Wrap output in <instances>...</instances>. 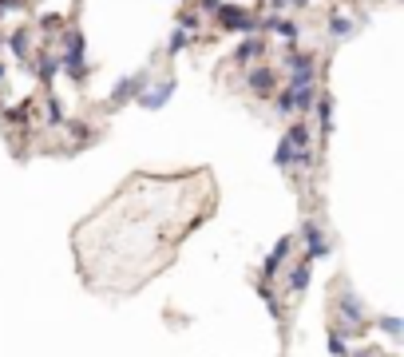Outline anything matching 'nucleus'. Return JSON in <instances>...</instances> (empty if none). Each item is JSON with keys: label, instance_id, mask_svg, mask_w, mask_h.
<instances>
[{"label": "nucleus", "instance_id": "nucleus-22", "mask_svg": "<svg viewBox=\"0 0 404 357\" xmlns=\"http://www.w3.org/2000/svg\"><path fill=\"white\" fill-rule=\"evenodd\" d=\"M293 112V96L281 88V96H277V115H290Z\"/></svg>", "mask_w": 404, "mask_h": 357}, {"label": "nucleus", "instance_id": "nucleus-25", "mask_svg": "<svg viewBox=\"0 0 404 357\" xmlns=\"http://www.w3.org/2000/svg\"><path fill=\"white\" fill-rule=\"evenodd\" d=\"M202 8H206V12H218V8H222V0H202Z\"/></svg>", "mask_w": 404, "mask_h": 357}, {"label": "nucleus", "instance_id": "nucleus-20", "mask_svg": "<svg viewBox=\"0 0 404 357\" xmlns=\"http://www.w3.org/2000/svg\"><path fill=\"white\" fill-rule=\"evenodd\" d=\"M198 24H202V17H198V12H187V17H178V28H182V32H194Z\"/></svg>", "mask_w": 404, "mask_h": 357}, {"label": "nucleus", "instance_id": "nucleus-5", "mask_svg": "<svg viewBox=\"0 0 404 357\" xmlns=\"http://www.w3.org/2000/svg\"><path fill=\"white\" fill-rule=\"evenodd\" d=\"M301 238H306V254H309V262L313 258H325L329 254V243H325V234H321V227L309 218L306 227H301Z\"/></svg>", "mask_w": 404, "mask_h": 357}, {"label": "nucleus", "instance_id": "nucleus-13", "mask_svg": "<svg viewBox=\"0 0 404 357\" xmlns=\"http://www.w3.org/2000/svg\"><path fill=\"white\" fill-rule=\"evenodd\" d=\"M258 28H270V32H281V36H286V40H293V36H297V24H290V20H281V17L258 20Z\"/></svg>", "mask_w": 404, "mask_h": 357}, {"label": "nucleus", "instance_id": "nucleus-6", "mask_svg": "<svg viewBox=\"0 0 404 357\" xmlns=\"http://www.w3.org/2000/svg\"><path fill=\"white\" fill-rule=\"evenodd\" d=\"M143 88H147V72H135L127 80H119V88L111 92V103H127V99H135Z\"/></svg>", "mask_w": 404, "mask_h": 357}, {"label": "nucleus", "instance_id": "nucleus-9", "mask_svg": "<svg viewBox=\"0 0 404 357\" xmlns=\"http://www.w3.org/2000/svg\"><path fill=\"white\" fill-rule=\"evenodd\" d=\"M286 68H290L293 76H317V60H313V52H290V56H286Z\"/></svg>", "mask_w": 404, "mask_h": 357}, {"label": "nucleus", "instance_id": "nucleus-14", "mask_svg": "<svg viewBox=\"0 0 404 357\" xmlns=\"http://www.w3.org/2000/svg\"><path fill=\"white\" fill-rule=\"evenodd\" d=\"M341 309H345V314H349L353 322H365V309H361V298H357L353 290H345V294H341Z\"/></svg>", "mask_w": 404, "mask_h": 357}, {"label": "nucleus", "instance_id": "nucleus-28", "mask_svg": "<svg viewBox=\"0 0 404 357\" xmlns=\"http://www.w3.org/2000/svg\"><path fill=\"white\" fill-rule=\"evenodd\" d=\"M0 80H4V68H0Z\"/></svg>", "mask_w": 404, "mask_h": 357}, {"label": "nucleus", "instance_id": "nucleus-8", "mask_svg": "<svg viewBox=\"0 0 404 357\" xmlns=\"http://www.w3.org/2000/svg\"><path fill=\"white\" fill-rule=\"evenodd\" d=\"M290 243H293V238H277V246L270 250V254H266V266H262V282H270V278H274V270L281 266V262H286V254H290Z\"/></svg>", "mask_w": 404, "mask_h": 357}, {"label": "nucleus", "instance_id": "nucleus-7", "mask_svg": "<svg viewBox=\"0 0 404 357\" xmlns=\"http://www.w3.org/2000/svg\"><path fill=\"white\" fill-rule=\"evenodd\" d=\"M246 83H250V92L270 96V92H274V83H277V76H274V68H250V72H246Z\"/></svg>", "mask_w": 404, "mask_h": 357}, {"label": "nucleus", "instance_id": "nucleus-2", "mask_svg": "<svg viewBox=\"0 0 404 357\" xmlns=\"http://www.w3.org/2000/svg\"><path fill=\"white\" fill-rule=\"evenodd\" d=\"M60 68H64L72 80H83V72H87V68H83V36L76 32V28L67 32V52L60 56Z\"/></svg>", "mask_w": 404, "mask_h": 357}, {"label": "nucleus", "instance_id": "nucleus-4", "mask_svg": "<svg viewBox=\"0 0 404 357\" xmlns=\"http://www.w3.org/2000/svg\"><path fill=\"white\" fill-rule=\"evenodd\" d=\"M214 17H218V24H222V28H234V32H254V28H258V20L246 17L238 4H222Z\"/></svg>", "mask_w": 404, "mask_h": 357}, {"label": "nucleus", "instance_id": "nucleus-10", "mask_svg": "<svg viewBox=\"0 0 404 357\" xmlns=\"http://www.w3.org/2000/svg\"><path fill=\"white\" fill-rule=\"evenodd\" d=\"M309 278H313V262H297V266H293L290 270V290L293 294H306V286H309Z\"/></svg>", "mask_w": 404, "mask_h": 357}, {"label": "nucleus", "instance_id": "nucleus-16", "mask_svg": "<svg viewBox=\"0 0 404 357\" xmlns=\"http://www.w3.org/2000/svg\"><path fill=\"white\" fill-rule=\"evenodd\" d=\"M191 44V32H182V28H175L171 32V44H167V56H178V52Z\"/></svg>", "mask_w": 404, "mask_h": 357}, {"label": "nucleus", "instance_id": "nucleus-17", "mask_svg": "<svg viewBox=\"0 0 404 357\" xmlns=\"http://www.w3.org/2000/svg\"><path fill=\"white\" fill-rule=\"evenodd\" d=\"M329 32H333V36H349V32H353V20L341 17V12H333V20H329Z\"/></svg>", "mask_w": 404, "mask_h": 357}, {"label": "nucleus", "instance_id": "nucleus-23", "mask_svg": "<svg viewBox=\"0 0 404 357\" xmlns=\"http://www.w3.org/2000/svg\"><path fill=\"white\" fill-rule=\"evenodd\" d=\"M48 119L52 123H64V103H60V99H52L48 103Z\"/></svg>", "mask_w": 404, "mask_h": 357}, {"label": "nucleus", "instance_id": "nucleus-18", "mask_svg": "<svg viewBox=\"0 0 404 357\" xmlns=\"http://www.w3.org/2000/svg\"><path fill=\"white\" fill-rule=\"evenodd\" d=\"M28 112H32V103L24 99V103H17V108L8 112V123H28Z\"/></svg>", "mask_w": 404, "mask_h": 357}, {"label": "nucleus", "instance_id": "nucleus-11", "mask_svg": "<svg viewBox=\"0 0 404 357\" xmlns=\"http://www.w3.org/2000/svg\"><path fill=\"white\" fill-rule=\"evenodd\" d=\"M262 52H266V44H262V40H242V44H238V52H234V60H238V64H250V60H258Z\"/></svg>", "mask_w": 404, "mask_h": 357}, {"label": "nucleus", "instance_id": "nucleus-21", "mask_svg": "<svg viewBox=\"0 0 404 357\" xmlns=\"http://www.w3.org/2000/svg\"><path fill=\"white\" fill-rule=\"evenodd\" d=\"M376 325L385 329L388 338H401V322H396V318H381V322H376Z\"/></svg>", "mask_w": 404, "mask_h": 357}, {"label": "nucleus", "instance_id": "nucleus-19", "mask_svg": "<svg viewBox=\"0 0 404 357\" xmlns=\"http://www.w3.org/2000/svg\"><path fill=\"white\" fill-rule=\"evenodd\" d=\"M329 354L333 357H349V345L341 341V334H329Z\"/></svg>", "mask_w": 404, "mask_h": 357}, {"label": "nucleus", "instance_id": "nucleus-12", "mask_svg": "<svg viewBox=\"0 0 404 357\" xmlns=\"http://www.w3.org/2000/svg\"><path fill=\"white\" fill-rule=\"evenodd\" d=\"M313 108H317V123H321V131L329 135V131H333V99H329V96H317V103H313Z\"/></svg>", "mask_w": 404, "mask_h": 357}, {"label": "nucleus", "instance_id": "nucleus-26", "mask_svg": "<svg viewBox=\"0 0 404 357\" xmlns=\"http://www.w3.org/2000/svg\"><path fill=\"white\" fill-rule=\"evenodd\" d=\"M17 4H24V0H0V12H8V8H17Z\"/></svg>", "mask_w": 404, "mask_h": 357}, {"label": "nucleus", "instance_id": "nucleus-3", "mask_svg": "<svg viewBox=\"0 0 404 357\" xmlns=\"http://www.w3.org/2000/svg\"><path fill=\"white\" fill-rule=\"evenodd\" d=\"M175 88H178V80L167 76L159 88H143V92H139V103H143L147 112H159V108H167V99L175 96Z\"/></svg>", "mask_w": 404, "mask_h": 357}, {"label": "nucleus", "instance_id": "nucleus-1", "mask_svg": "<svg viewBox=\"0 0 404 357\" xmlns=\"http://www.w3.org/2000/svg\"><path fill=\"white\" fill-rule=\"evenodd\" d=\"M309 127L306 123H293L286 135H281V143H277L274 151V163L277 167H290V163H297V167H309Z\"/></svg>", "mask_w": 404, "mask_h": 357}, {"label": "nucleus", "instance_id": "nucleus-24", "mask_svg": "<svg viewBox=\"0 0 404 357\" xmlns=\"http://www.w3.org/2000/svg\"><path fill=\"white\" fill-rule=\"evenodd\" d=\"M60 24H64V17H44V24H40V28H44V32H52V28H60Z\"/></svg>", "mask_w": 404, "mask_h": 357}, {"label": "nucleus", "instance_id": "nucleus-15", "mask_svg": "<svg viewBox=\"0 0 404 357\" xmlns=\"http://www.w3.org/2000/svg\"><path fill=\"white\" fill-rule=\"evenodd\" d=\"M8 48H12V56H17L20 64L28 60V36H24V28H17V32L8 36Z\"/></svg>", "mask_w": 404, "mask_h": 357}, {"label": "nucleus", "instance_id": "nucleus-27", "mask_svg": "<svg viewBox=\"0 0 404 357\" xmlns=\"http://www.w3.org/2000/svg\"><path fill=\"white\" fill-rule=\"evenodd\" d=\"M357 357H381V354H376V349H361Z\"/></svg>", "mask_w": 404, "mask_h": 357}]
</instances>
